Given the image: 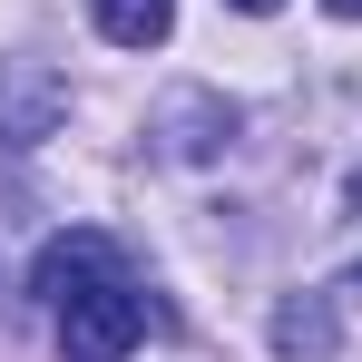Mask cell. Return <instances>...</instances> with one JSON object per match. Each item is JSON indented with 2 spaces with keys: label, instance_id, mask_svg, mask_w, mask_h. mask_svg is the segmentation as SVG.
<instances>
[{
  "label": "cell",
  "instance_id": "cell-6",
  "mask_svg": "<svg viewBox=\"0 0 362 362\" xmlns=\"http://www.w3.org/2000/svg\"><path fill=\"white\" fill-rule=\"evenodd\" d=\"M274 343H284V353H333V313H323V303H284V313H274Z\"/></svg>",
  "mask_w": 362,
  "mask_h": 362
},
{
  "label": "cell",
  "instance_id": "cell-5",
  "mask_svg": "<svg viewBox=\"0 0 362 362\" xmlns=\"http://www.w3.org/2000/svg\"><path fill=\"white\" fill-rule=\"evenodd\" d=\"M88 20H98V40H118V49H157V40L177 30V0H88Z\"/></svg>",
  "mask_w": 362,
  "mask_h": 362
},
{
  "label": "cell",
  "instance_id": "cell-2",
  "mask_svg": "<svg viewBox=\"0 0 362 362\" xmlns=\"http://www.w3.org/2000/svg\"><path fill=\"white\" fill-rule=\"evenodd\" d=\"M59 108H69V88L40 59H10V69H0V147H40V137L59 127Z\"/></svg>",
  "mask_w": 362,
  "mask_h": 362
},
{
  "label": "cell",
  "instance_id": "cell-4",
  "mask_svg": "<svg viewBox=\"0 0 362 362\" xmlns=\"http://www.w3.org/2000/svg\"><path fill=\"white\" fill-rule=\"evenodd\" d=\"M98 274H118V245H108V235H88V226H78V235H59L49 255H40V274H30V294H40L49 313H59V303H69V294H88Z\"/></svg>",
  "mask_w": 362,
  "mask_h": 362
},
{
  "label": "cell",
  "instance_id": "cell-9",
  "mask_svg": "<svg viewBox=\"0 0 362 362\" xmlns=\"http://www.w3.org/2000/svg\"><path fill=\"white\" fill-rule=\"evenodd\" d=\"M235 10H255V20H264V10H284V0H235Z\"/></svg>",
  "mask_w": 362,
  "mask_h": 362
},
{
  "label": "cell",
  "instance_id": "cell-3",
  "mask_svg": "<svg viewBox=\"0 0 362 362\" xmlns=\"http://www.w3.org/2000/svg\"><path fill=\"white\" fill-rule=\"evenodd\" d=\"M147 137H157L167 157H216V137H235V108L206 98V88H177V98H157Z\"/></svg>",
  "mask_w": 362,
  "mask_h": 362
},
{
  "label": "cell",
  "instance_id": "cell-1",
  "mask_svg": "<svg viewBox=\"0 0 362 362\" xmlns=\"http://www.w3.org/2000/svg\"><path fill=\"white\" fill-rule=\"evenodd\" d=\"M49 323H59V353L69 362H127L137 333H147V294H137V274L118 264V274H98L88 294H69Z\"/></svg>",
  "mask_w": 362,
  "mask_h": 362
},
{
  "label": "cell",
  "instance_id": "cell-8",
  "mask_svg": "<svg viewBox=\"0 0 362 362\" xmlns=\"http://www.w3.org/2000/svg\"><path fill=\"white\" fill-rule=\"evenodd\" d=\"M323 10H333V20H362V0H323Z\"/></svg>",
  "mask_w": 362,
  "mask_h": 362
},
{
  "label": "cell",
  "instance_id": "cell-7",
  "mask_svg": "<svg viewBox=\"0 0 362 362\" xmlns=\"http://www.w3.org/2000/svg\"><path fill=\"white\" fill-rule=\"evenodd\" d=\"M353 294H362V177H353Z\"/></svg>",
  "mask_w": 362,
  "mask_h": 362
}]
</instances>
